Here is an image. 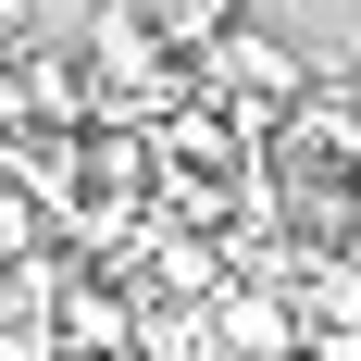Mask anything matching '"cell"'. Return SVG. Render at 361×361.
I'll list each match as a JSON object with an SVG mask.
<instances>
[{
  "label": "cell",
  "mask_w": 361,
  "mask_h": 361,
  "mask_svg": "<svg viewBox=\"0 0 361 361\" xmlns=\"http://www.w3.org/2000/svg\"><path fill=\"white\" fill-rule=\"evenodd\" d=\"M287 361H324V349H287Z\"/></svg>",
  "instance_id": "cell-1"
}]
</instances>
